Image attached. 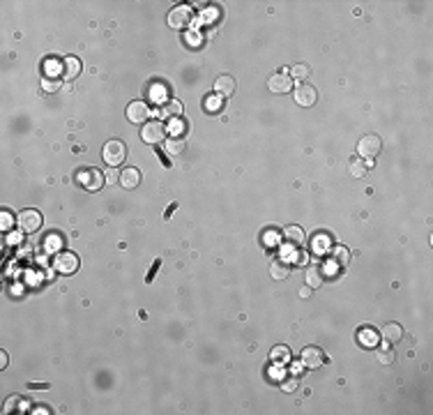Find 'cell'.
<instances>
[{
  "mask_svg": "<svg viewBox=\"0 0 433 415\" xmlns=\"http://www.w3.org/2000/svg\"><path fill=\"white\" fill-rule=\"evenodd\" d=\"M141 139L150 146H159V143L166 141V125L161 120H148L143 125V132H141Z\"/></svg>",
  "mask_w": 433,
  "mask_h": 415,
  "instance_id": "obj_1",
  "label": "cell"
},
{
  "mask_svg": "<svg viewBox=\"0 0 433 415\" xmlns=\"http://www.w3.org/2000/svg\"><path fill=\"white\" fill-rule=\"evenodd\" d=\"M125 155H127V148L122 141H106L104 150H101V157H104V162L109 164V166H118V164L125 162Z\"/></svg>",
  "mask_w": 433,
  "mask_h": 415,
  "instance_id": "obj_2",
  "label": "cell"
},
{
  "mask_svg": "<svg viewBox=\"0 0 433 415\" xmlns=\"http://www.w3.org/2000/svg\"><path fill=\"white\" fill-rule=\"evenodd\" d=\"M380 150H383V141L378 134H364V139H359L357 143V152L362 159H373Z\"/></svg>",
  "mask_w": 433,
  "mask_h": 415,
  "instance_id": "obj_3",
  "label": "cell"
},
{
  "mask_svg": "<svg viewBox=\"0 0 433 415\" xmlns=\"http://www.w3.org/2000/svg\"><path fill=\"white\" fill-rule=\"evenodd\" d=\"M79 183L88 189V192H97V189L104 187L106 176L99 171V168H83L79 176Z\"/></svg>",
  "mask_w": 433,
  "mask_h": 415,
  "instance_id": "obj_4",
  "label": "cell"
},
{
  "mask_svg": "<svg viewBox=\"0 0 433 415\" xmlns=\"http://www.w3.org/2000/svg\"><path fill=\"white\" fill-rule=\"evenodd\" d=\"M16 222H19L23 233H37L42 228V215L37 210H23V213H19Z\"/></svg>",
  "mask_w": 433,
  "mask_h": 415,
  "instance_id": "obj_5",
  "label": "cell"
},
{
  "mask_svg": "<svg viewBox=\"0 0 433 415\" xmlns=\"http://www.w3.org/2000/svg\"><path fill=\"white\" fill-rule=\"evenodd\" d=\"M53 268L58 270V272L62 274H71L79 270V256L71 252H60L56 256V261H53Z\"/></svg>",
  "mask_w": 433,
  "mask_h": 415,
  "instance_id": "obj_6",
  "label": "cell"
},
{
  "mask_svg": "<svg viewBox=\"0 0 433 415\" xmlns=\"http://www.w3.org/2000/svg\"><path fill=\"white\" fill-rule=\"evenodd\" d=\"M300 360H302V365L307 367V369H318V367H322V362H325V353H322V349H318V346H307V349L300 353Z\"/></svg>",
  "mask_w": 433,
  "mask_h": 415,
  "instance_id": "obj_7",
  "label": "cell"
},
{
  "mask_svg": "<svg viewBox=\"0 0 433 415\" xmlns=\"http://www.w3.org/2000/svg\"><path fill=\"white\" fill-rule=\"evenodd\" d=\"M192 23V10L189 7H173L168 12V25L180 30V28H187V25Z\"/></svg>",
  "mask_w": 433,
  "mask_h": 415,
  "instance_id": "obj_8",
  "label": "cell"
},
{
  "mask_svg": "<svg viewBox=\"0 0 433 415\" xmlns=\"http://www.w3.org/2000/svg\"><path fill=\"white\" fill-rule=\"evenodd\" d=\"M127 118H129V122L146 125L148 118H150V109H148L146 101H131L129 107H127Z\"/></svg>",
  "mask_w": 433,
  "mask_h": 415,
  "instance_id": "obj_9",
  "label": "cell"
},
{
  "mask_svg": "<svg viewBox=\"0 0 433 415\" xmlns=\"http://www.w3.org/2000/svg\"><path fill=\"white\" fill-rule=\"evenodd\" d=\"M293 95H295V101L300 104V107H313L318 99V92L313 86H309V83H302V86H297L295 90H293Z\"/></svg>",
  "mask_w": 433,
  "mask_h": 415,
  "instance_id": "obj_10",
  "label": "cell"
},
{
  "mask_svg": "<svg viewBox=\"0 0 433 415\" xmlns=\"http://www.w3.org/2000/svg\"><path fill=\"white\" fill-rule=\"evenodd\" d=\"M267 88L272 92H279V95H286V92L293 90V79L291 74H286V72H279V74H274L270 81H267Z\"/></svg>",
  "mask_w": 433,
  "mask_h": 415,
  "instance_id": "obj_11",
  "label": "cell"
},
{
  "mask_svg": "<svg viewBox=\"0 0 433 415\" xmlns=\"http://www.w3.org/2000/svg\"><path fill=\"white\" fill-rule=\"evenodd\" d=\"M180 116H182V104L180 101H175V99H168L166 104H161L159 107V118L161 120L173 122V120H177Z\"/></svg>",
  "mask_w": 433,
  "mask_h": 415,
  "instance_id": "obj_12",
  "label": "cell"
},
{
  "mask_svg": "<svg viewBox=\"0 0 433 415\" xmlns=\"http://www.w3.org/2000/svg\"><path fill=\"white\" fill-rule=\"evenodd\" d=\"M81 74V60L74 56L65 58V60H60V76L62 79H67V81H71V79H76V76Z\"/></svg>",
  "mask_w": 433,
  "mask_h": 415,
  "instance_id": "obj_13",
  "label": "cell"
},
{
  "mask_svg": "<svg viewBox=\"0 0 433 415\" xmlns=\"http://www.w3.org/2000/svg\"><path fill=\"white\" fill-rule=\"evenodd\" d=\"M120 185L125 189H136L141 185V171L134 166H127L125 171H120Z\"/></svg>",
  "mask_w": 433,
  "mask_h": 415,
  "instance_id": "obj_14",
  "label": "cell"
},
{
  "mask_svg": "<svg viewBox=\"0 0 433 415\" xmlns=\"http://www.w3.org/2000/svg\"><path fill=\"white\" fill-rule=\"evenodd\" d=\"M304 279H307L309 289H320L325 284V272H322L320 265H309L307 272H304Z\"/></svg>",
  "mask_w": 433,
  "mask_h": 415,
  "instance_id": "obj_15",
  "label": "cell"
},
{
  "mask_svg": "<svg viewBox=\"0 0 433 415\" xmlns=\"http://www.w3.org/2000/svg\"><path fill=\"white\" fill-rule=\"evenodd\" d=\"M214 92L219 97H231L235 92V79L233 76H219L214 81Z\"/></svg>",
  "mask_w": 433,
  "mask_h": 415,
  "instance_id": "obj_16",
  "label": "cell"
},
{
  "mask_svg": "<svg viewBox=\"0 0 433 415\" xmlns=\"http://www.w3.org/2000/svg\"><path fill=\"white\" fill-rule=\"evenodd\" d=\"M150 99L157 101V104H166L168 101V86L164 81H152L150 83Z\"/></svg>",
  "mask_w": 433,
  "mask_h": 415,
  "instance_id": "obj_17",
  "label": "cell"
},
{
  "mask_svg": "<svg viewBox=\"0 0 433 415\" xmlns=\"http://www.w3.org/2000/svg\"><path fill=\"white\" fill-rule=\"evenodd\" d=\"M283 238L291 245H295V247H302L307 243V235H304V231L300 226H286L283 228Z\"/></svg>",
  "mask_w": 433,
  "mask_h": 415,
  "instance_id": "obj_18",
  "label": "cell"
},
{
  "mask_svg": "<svg viewBox=\"0 0 433 415\" xmlns=\"http://www.w3.org/2000/svg\"><path fill=\"white\" fill-rule=\"evenodd\" d=\"M380 337H383L385 344H394V341H399L403 337V328L399 323H387L383 328V332H380Z\"/></svg>",
  "mask_w": 433,
  "mask_h": 415,
  "instance_id": "obj_19",
  "label": "cell"
},
{
  "mask_svg": "<svg viewBox=\"0 0 433 415\" xmlns=\"http://www.w3.org/2000/svg\"><path fill=\"white\" fill-rule=\"evenodd\" d=\"M270 274H272V279L281 282V279H286L288 274H291V263L277 258V261H272V265H270Z\"/></svg>",
  "mask_w": 433,
  "mask_h": 415,
  "instance_id": "obj_20",
  "label": "cell"
},
{
  "mask_svg": "<svg viewBox=\"0 0 433 415\" xmlns=\"http://www.w3.org/2000/svg\"><path fill=\"white\" fill-rule=\"evenodd\" d=\"M378 339H380V334H378L373 328H359L357 330V341L362 346H369V349H371V346L378 344Z\"/></svg>",
  "mask_w": 433,
  "mask_h": 415,
  "instance_id": "obj_21",
  "label": "cell"
},
{
  "mask_svg": "<svg viewBox=\"0 0 433 415\" xmlns=\"http://www.w3.org/2000/svg\"><path fill=\"white\" fill-rule=\"evenodd\" d=\"M222 107H224V97H219V95L205 97V111L207 113H219L222 111Z\"/></svg>",
  "mask_w": 433,
  "mask_h": 415,
  "instance_id": "obj_22",
  "label": "cell"
},
{
  "mask_svg": "<svg viewBox=\"0 0 433 415\" xmlns=\"http://www.w3.org/2000/svg\"><path fill=\"white\" fill-rule=\"evenodd\" d=\"M334 258H332V263H337V265H348V261H350V254H348V249L346 247H334Z\"/></svg>",
  "mask_w": 433,
  "mask_h": 415,
  "instance_id": "obj_23",
  "label": "cell"
},
{
  "mask_svg": "<svg viewBox=\"0 0 433 415\" xmlns=\"http://www.w3.org/2000/svg\"><path fill=\"white\" fill-rule=\"evenodd\" d=\"M44 247L49 249V252H56V249H60L62 247L60 233H49V235H46V240H44Z\"/></svg>",
  "mask_w": 433,
  "mask_h": 415,
  "instance_id": "obj_24",
  "label": "cell"
},
{
  "mask_svg": "<svg viewBox=\"0 0 433 415\" xmlns=\"http://www.w3.org/2000/svg\"><path fill=\"white\" fill-rule=\"evenodd\" d=\"M270 355H272L274 362H286V360L291 358V349H288V346H274V349L270 351Z\"/></svg>",
  "mask_w": 433,
  "mask_h": 415,
  "instance_id": "obj_25",
  "label": "cell"
},
{
  "mask_svg": "<svg viewBox=\"0 0 433 415\" xmlns=\"http://www.w3.org/2000/svg\"><path fill=\"white\" fill-rule=\"evenodd\" d=\"M185 150V141L182 139H166V152L168 155H180V152Z\"/></svg>",
  "mask_w": 433,
  "mask_h": 415,
  "instance_id": "obj_26",
  "label": "cell"
},
{
  "mask_svg": "<svg viewBox=\"0 0 433 415\" xmlns=\"http://www.w3.org/2000/svg\"><path fill=\"white\" fill-rule=\"evenodd\" d=\"M350 173H353L355 178H362L364 173H367V164H364V159H362V157L350 159Z\"/></svg>",
  "mask_w": 433,
  "mask_h": 415,
  "instance_id": "obj_27",
  "label": "cell"
},
{
  "mask_svg": "<svg viewBox=\"0 0 433 415\" xmlns=\"http://www.w3.org/2000/svg\"><path fill=\"white\" fill-rule=\"evenodd\" d=\"M313 249H316V252L330 249V238L325 235V233H316V238H313Z\"/></svg>",
  "mask_w": 433,
  "mask_h": 415,
  "instance_id": "obj_28",
  "label": "cell"
},
{
  "mask_svg": "<svg viewBox=\"0 0 433 415\" xmlns=\"http://www.w3.org/2000/svg\"><path fill=\"white\" fill-rule=\"evenodd\" d=\"M309 76V67L307 65H293V70H291V79L293 81H302V79H307Z\"/></svg>",
  "mask_w": 433,
  "mask_h": 415,
  "instance_id": "obj_29",
  "label": "cell"
},
{
  "mask_svg": "<svg viewBox=\"0 0 433 415\" xmlns=\"http://www.w3.org/2000/svg\"><path fill=\"white\" fill-rule=\"evenodd\" d=\"M60 86H62V81H60V79H53V76H49V79H44V81H42V88H44L46 92H56Z\"/></svg>",
  "mask_w": 433,
  "mask_h": 415,
  "instance_id": "obj_30",
  "label": "cell"
},
{
  "mask_svg": "<svg viewBox=\"0 0 433 415\" xmlns=\"http://www.w3.org/2000/svg\"><path fill=\"white\" fill-rule=\"evenodd\" d=\"M291 261H293V263H297V265H307L309 263V254L304 252V249H300V252H295L291 256Z\"/></svg>",
  "mask_w": 433,
  "mask_h": 415,
  "instance_id": "obj_31",
  "label": "cell"
},
{
  "mask_svg": "<svg viewBox=\"0 0 433 415\" xmlns=\"http://www.w3.org/2000/svg\"><path fill=\"white\" fill-rule=\"evenodd\" d=\"M378 360H380L383 365H389V362H394V353L389 349H380L378 351Z\"/></svg>",
  "mask_w": 433,
  "mask_h": 415,
  "instance_id": "obj_32",
  "label": "cell"
},
{
  "mask_svg": "<svg viewBox=\"0 0 433 415\" xmlns=\"http://www.w3.org/2000/svg\"><path fill=\"white\" fill-rule=\"evenodd\" d=\"M185 129H187V122L182 120V118L180 120H173V134H177V139H180V134L185 132Z\"/></svg>",
  "mask_w": 433,
  "mask_h": 415,
  "instance_id": "obj_33",
  "label": "cell"
},
{
  "mask_svg": "<svg viewBox=\"0 0 433 415\" xmlns=\"http://www.w3.org/2000/svg\"><path fill=\"white\" fill-rule=\"evenodd\" d=\"M118 180H120V173L116 168H109L106 171V183H118Z\"/></svg>",
  "mask_w": 433,
  "mask_h": 415,
  "instance_id": "obj_34",
  "label": "cell"
},
{
  "mask_svg": "<svg viewBox=\"0 0 433 415\" xmlns=\"http://www.w3.org/2000/svg\"><path fill=\"white\" fill-rule=\"evenodd\" d=\"M12 228V217L7 210H3V231H10Z\"/></svg>",
  "mask_w": 433,
  "mask_h": 415,
  "instance_id": "obj_35",
  "label": "cell"
},
{
  "mask_svg": "<svg viewBox=\"0 0 433 415\" xmlns=\"http://www.w3.org/2000/svg\"><path fill=\"white\" fill-rule=\"evenodd\" d=\"M281 388H283V390H286V392H293V390H295V388H297V381H295V378H288V381H283V383H281Z\"/></svg>",
  "mask_w": 433,
  "mask_h": 415,
  "instance_id": "obj_36",
  "label": "cell"
},
{
  "mask_svg": "<svg viewBox=\"0 0 433 415\" xmlns=\"http://www.w3.org/2000/svg\"><path fill=\"white\" fill-rule=\"evenodd\" d=\"M265 240H267V243H277V231H267L265 233Z\"/></svg>",
  "mask_w": 433,
  "mask_h": 415,
  "instance_id": "obj_37",
  "label": "cell"
},
{
  "mask_svg": "<svg viewBox=\"0 0 433 415\" xmlns=\"http://www.w3.org/2000/svg\"><path fill=\"white\" fill-rule=\"evenodd\" d=\"M5 367H7V353L0 351V369H5Z\"/></svg>",
  "mask_w": 433,
  "mask_h": 415,
  "instance_id": "obj_38",
  "label": "cell"
},
{
  "mask_svg": "<svg viewBox=\"0 0 433 415\" xmlns=\"http://www.w3.org/2000/svg\"><path fill=\"white\" fill-rule=\"evenodd\" d=\"M161 265V261H155V265H152V270H150V274H148V282H152V277H155V272H157V268Z\"/></svg>",
  "mask_w": 433,
  "mask_h": 415,
  "instance_id": "obj_39",
  "label": "cell"
},
{
  "mask_svg": "<svg viewBox=\"0 0 433 415\" xmlns=\"http://www.w3.org/2000/svg\"><path fill=\"white\" fill-rule=\"evenodd\" d=\"M189 44L198 46V44H201V35H189Z\"/></svg>",
  "mask_w": 433,
  "mask_h": 415,
  "instance_id": "obj_40",
  "label": "cell"
},
{
  "mask_svg": "<svg viewBox=\"0 0 433 415\" xmlns=\"http://www.w3.org/2000/svg\"><path fill=\"white\" fill-rule=\"evenodd\" d=\"M175 208H177V205H175V203H173V205H168V210H166V215H164V217H166V219H168V217H171V215H173V210H175Z\"/></svg>",
  "mask_w": 433,
  "mask_h": 415,
  "instance_id": "obj_41",
  "label": "cell"
},
{
  "mask_svg": "<svg viewBox=\"0 0 433 415\" xmlns=\"http://www.w3.org/2000/svg\"><path fill=\"white\" fill-rule=\"evenodd\" d=\"M309 291H311V289H309V286H304V289L300 291V295H302V298H307V295H309Z\"/></svg>",
  "mask_w": 433,
  "mask_h": 415,
  "instance_id": "obj_42",
  "label": "cell"
}]
</instances>
